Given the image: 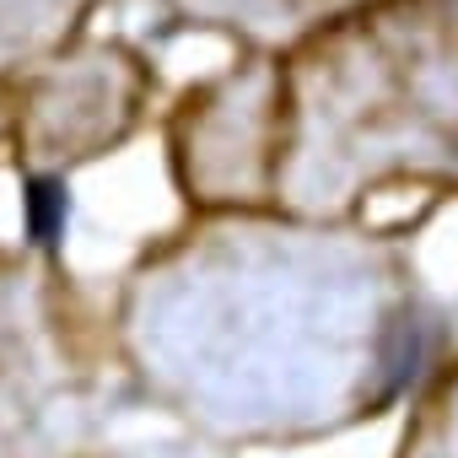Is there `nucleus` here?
Wrapping results in <instances>:
<instances>
[{"label": "nucleus", "instance_id": "f257e3e1", "mask_svg": "<svg viewBox=\"0 0 458 458\" xmlns=\"http://www.w3.org/2000/svg\"><path fill=\"white\" fill-rule=\"evenodd\" d=\"M399 458H458V367L431 372V383L410 404Z\"/></svg>", "mask_w": 458, "mask_h": 458}, {"label": "nucleus", "instance_id": "f03ea898", "mask_svg": "<svg viewBox=\"0 0 458 458\" xmlns=\"http://www.w3.org/2000/svg\"><path fill=\"white\" fill-rule=\"evenodd\" d=\"M65 226V189L55 178H33L28 183V233L33 243H55Z\"/></svg>", "mask_w": 458, "mask_h": 458}]
</instances>
